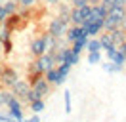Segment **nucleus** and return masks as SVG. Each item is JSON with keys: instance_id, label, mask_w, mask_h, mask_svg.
Listing matches in <instances>:
<instances>
[{"instance_id": "1", "label": "nucleus", "mask_w": 126, "mask_h": 122, "mask_svg": "<svg viewBox=\"0 0 126 122\" xmlns=\"http://www.w3.org/2000/svg\"><path fill=\"white\" fill-rule=\"evenodd\" d=\"M17 78H19V76H17V71L14 67H10V65H2V71H0V88L10 90V88L16 84Z\"/></svg>"}, {"instance_id": "2", "label": "nucleus", "mask_w": 126, "mask_h": 122, "mask_svg": "<svg viewBox=\"0 0 126 122\" xmlns=\"http://www.w3.org/2000/svg\"><path fill=\"white\" fill-rule=\"evenodd\" d=\"M6 107H8V116H12V118H17V120H23V103L19 101V99L12 93L8 97V101H6Z\"/></svg>"}, {"instance_id": "3", "label": "nucleus", "mask_w": 126, "mask_h": 122, "mask_svg": "<svg viewBox=\"0 0 126 122\" xmlns=\"http://www.w3.org/2000/svg\"><path fill=\"white\" fill-rule=\"evenodd\" d=\"M69 25H71V23L63 21L61 17L57 15V17H54L52 21L48 23V32H50V34H54L55 38H63V36H65V30H67Z\"/></svg>"}, {"instance_id": "4", "label": "nucleus", "mask_w": 126, "mask_h": 122, "mask_svg": "<svg viewBox=\"0 0 126 122\" xmlns=\"http://www.w3.org/2000/svg\"><path fill=\"white\" fill-rule=\"evenodd\" d=\"M90 4H84V6H79V8H71V14H69V21L71 25H80L90 14Z\"/></svg>"}, {"instance_id": "5", "label": "nucleus", "mask_w": 126, "mask_h": 122, "mask_svg": "<svg viewBox=\"0 0 126 122\" xmlns=\"http://www.w3.org/2000/svg\"><path fill=\"white\" fill-rule=\"evenodd\" d=\"M46 36H48V32H42L40 36L32 38V42H31V53H32V57H40V55L48 50V46H46Z\"/></svg>"}, {"instance_id": "6", "label": "nucleus", "mask_w": 126, "mask_h": 122, "mask_svg": "<svg viewBox=\"0 0 126 122\" xmlns=\"http://www.w3.org/2000/svg\"><path fill=\"white\" fill-rule=\"evenodd\" d=\"M31 88L38 93V97H46L48 93H50V90H52V84L48 82L44 76H40V78H36V80L31 84Z\"/></svg>"}, {"instance_id": "7", "label": "nucleus", "mask_w": 126, "mask_h": 122, "mask_svg": "<svg viewBox=\"0 0 126 122\" xmlns=\"http://www.w3.org/2000/svg\"><path fill=\"white\" fill-rule=\"evenodd\" d=\"M29 88H31V86H29V82H27V80H19V78H17L16 84L10 88V92H12V93H14L19 101H21V99H23V95L29 92Z\"/></svg>"}, {"instance_id": "8", "label": "nucleus", "mask_w": 126, "mask_h": 122, "mask_svg": "<svg viewBox=\"0 0 126 122\" xmlns=\"http://www.w3.org/2000/svg\"><path fill=\"white\" fill-rule=\"evenodd\" d=\"M71 63H67V61H61V63H57L55 65V73H57V86H61L65 80H67V75H69V71H71Z\"/></svg>"}, {"instance_id": "9", "label": "nucleus", "mask_w": 126, "mask_h": 122, "mask_svg": "<svg viewBox=\"0 0 126 122\" xmlns=\"http://www.w3.org/2000/svg\"><path fill=\"white\" fill-rule=\"evenodd\" d=\"M82 30H84V29H82L80 25H69L67 30H65V42H67V44H73V42L80 36Z\"/></svg>"}, {"instance_id": "10", "label": "nucleus", "mask_w": 126, "mask_h": 122, "mask_svg": "<svg viewBox=\"0 0 126 122\" xmlns=\"http://www.w3.org/2000/svg\"><path fill=\"white\" fill-rule=\"evenodd\" d=\"M88 38H90V36H88L86 32L82 30V32H80V36H79V38H77V40H75V42L71 44V50H73L75 53H79V55H80V53H82V50L86 48V42H88Z\"/></svg>"}, {"instance_id": "11", "label": "nucleus", "mask_w": 126, "mask_h": 122, "mask_svg": "<svg viewBox=\"0 0 126 122\" xmlns=\"http://www.w3.org/2000/svg\"><path fill=\"white\" fill-rule=\"evenodd\" d=\"M82 29H84V32H86L88 36H97V34H99V32L103 30V21H94V23H88V25H84Z\"/></svg>"}, {"instance_id": "12", "label": "nucleus", "mask_w": 126, "mask_h": 122, "mask_svg": "<svg viewBox=\"0 0 126 122\" xmlns=\"http://www.w3.org/2000/svg\"><path fill=\"white\" fill-rule=\"evenodd\" d=\"M109 34H111V40H113V44H115V46L122 44V42L126 40V30L120 29V27H117V29H111Z\"/></svg>"}, {"instance_id": "13", "label": "nucleus", "mask_w": 126, "mask_h": 122, "mask_svg": "<svg viewBox=\"0 0 126 122\" xmlns=\"http://www.w3.org/2000/svg\"><path fill=\"white\" fill-rule=\"evenodd\" d=\"M84 50H86V52H101V44H99L97 36H90V38H88Z\"/></svg>"}, {"instance_id": "14", "label": "nucleus", "mask_w": 126, "mask_h": 122, "mask_svg": "<svg viewBox=\"0 0 126 122\" xmlns=\"http://www.w3.org/2000/svg\"><path fill=\"white\" fill-rule=\"evenodd\" d=\"M34 73L44 75V67H42V63H40L38 57H34V59L31 61V65H29V75H34Z\"/></svg>"}, {"instance_id": "15", "label": "nucleus", "mask_w": 126, "mask_h": 122, "mask_svg": "<svg viewBox=\"0 0 126 122\" xmlns=\"http://www.w3.org/2000/svg\"><path fill=\"white\" fill-rule=\"evenodd\" d=\"M29 107H31L32 113H36V114L42 113V111H44V107H46V105H44V97H36V99H32L31 103H29Z\"/></svg>"}, {"instance_id": "16", "label": "nucleus", "mask_w": 126, "mask_h": 122, "mask_svg": "<svg viewBox=\"0 0 126 122\" xmlns=\"http://www.w3.org/2000/svg\"><path fill=\"white\" fill-rule=\"evenodd\" d=\"M17 8H19V4H17L16 0H8V2H4V4H2V10H4V14H6V15L16 14Z\"/></svg>"}, {"instance_id": "17", "label": "nucleus", "mask_w": 126, "mask_h": 122, "mask_svg": "<svg viewBox=\"0 0 126 122\" xmlns=\"http://www.w3.org/2000/svg\"><path fill=\"white\" fill-rule=\"evenodd\" d=\"M69 14H71V4L65 2V0H63V4H61V2H57V15L69 17Z\"/></svg>"}, {"instance_id": "18", "label": "nucleus", "mask_w": 126, "mask_h": 122, "mask_svg": "<svg viewBox=\"0 0 126 122\" xmlns=\"http://www.w3.org/2000/svg\"><path fill=\"white\" fill-rule=\"evenodd\" d=\"M88 65H99L101 63V52H88Z\"/></svg>"}, {"instance_id": "19", "label": "nucleus", "mask_w": 126, "mask_h": 122, "mask_svg": "<svg viewBox=\"0 0 126 122\" xmlns=\"http://www.w3.org/2000/svg\"><path fill=\"white\" fill-rule=\"evenodd\" d=\"M111 61H113L115 65H122V67H124V63H126V57L122 55V52H120V50H117V52H115V55L111 57Z\"/></svg>"}, {"instance_id": "20", "label": "nucleus", "mask_w": 126, "mask_h": 122, "mask_svg": "<svg viewBox=\"0 0 126 122\" xmlns=\"http://www.w3.org/2000/svg\"><path fill=\"white\" fill-rule=\"evenodd\" d=\"M2 52L6 53V55H10L12 53V50H14V44H12V38H2Z\"/></svg>"}, {"instance_id": "21", "label": "nucleus", "mask_w": 126, "mask_h": 122, "mask_svg": "<svg viewBox=\"0 0 126 122\" xmlns=\"http://www.w3.org/2000/svg\"><path fill=\"white\" fill-rule=\"evenodd\" d=\"M63 103H65V113L69 114L71 113V92L65 90V93H63Z\"/></svg>"}, {"instance_id": "22", "label": "nucleus", "mask_w": 126, "mask_h": 122, "mask_svg": "<svg viewBox=\"0 0 126 122\" xmlns=\"http://www.w3.org/2000/svg\"><path fill=\"white\" fill-rule=\"evenodd\" d=\"M109 10L113 8H126V0H109V2H105Z\"/></svg>"}, {"instance_id": "23", "label": "nucleus", "mask_w": 126, "mask_h": 122, "mask_svg": "<svg viewBox=\"0 0 126 122\" xmlns=\"http://www.w3.org/2000/svg\"><path fill=\"white\" fill-rule=\"evenodd\" d=\"M103 50H105V55H107V57H109V59H111V57L115 55V52H117L118 48H117V46H115V44H109V46H107V48H103Z\"/></svg>"}, {"instance_id": "24", "label": "nucleus", "mask_w": 126, "mask_h": 122, "mask_svg": "<svg viewBox=\"0 0 126 122\" xmlns=\"http://www.w3.org/2000/svg\"><path fill=\"white\" fill-rule=\"evenodd\" d=\"M17 4L21 8H32L34 4H36V0H17Z\"/></svg>"}, {"instance_id": "25", "label": "nucleus", "mask_w": 126, "mask_h": 122, "mask_svg": "<svg viewBox=\"0 0 126 122\" xmlns=\"http://www.w3.org/2000/svg\"><path fill=\"white\" fill-rule=\"evenodd\" d=\"M79 59H80V55L79 53H75L71 50V55H69V61H67V63H71V65H77V63H79Z\"/></svg>"}, {"instance_id": "26", "label": "nucleus", "mask_w": 126, "mask_h": 122, "mask_svg": "<svg viewBox=\"0 0 126 122\" xmlns=\"http://www.w3.org/2000/svg\"><path fill=\"white\" fill-rule=\"evenodd\" d=\"M69 4H71V8H79V6L88 4V0H69Z\"/></svg>"}, {"instance_id": "27", "label": "nucleus", "mask_w": 126, "mask_h": 122, "mask_svg": "<svg viewBox=\"0 0 126 122\" xmlns=\"http://www.w3.org/2000/svg\"><path fill=\"white\" fill-rule=\"evenodd\" d=\"M23 122H40V118H38V114L34 113L31 118H23Z\"/></svg>"}, {"instance_id": "28", "label": "nucleus", "mask_w": 126, "mask_h": 122, "mask_svg": "<svg viewBox=\"0 0 126 122\" xmlns=\"http://www.w3.org/2000/svg\"><path fill=\"white\" fill-rule=\"evenodd\" d=\"M101 69H103V71H107V73H111V59L105 61V63H101Z\"/></svg>"}, {"instance_id": "29", "label": "nucleus", "mask_w": 126, "mask_h": 122, "mask_svg": "<svg viewBox=\"0 0 126 122\" xmlns=\"http://www.w3.org/2000/svg\"><path fill=\"white\" fill-rule=\"evenodd\" d=\"M117 48H118V50H120V52H122V55H124V57H126V40H124V42H122V44H118Z\"/></svg>"}, {"instance_id": "30", "label": "nucleus", "mask_w": 126, "mask_h": 122, "mask_svg": "<svg viewBox=\"0 0 126 122\" xmlns=\"http://www.w3.org/2000/svg\"><path fill=\"white\" fill-rule=\"evenodd\" d=\"M57 2H61V0H46L48 6H57Z\"/></svg>"}, {"instance_id": "31", "label": "nucleus", "mask_w": 126, "mask_h": 122, "mask_svg": "<svg viewBox=\"0 0 126 122\" xmlns=\"http://www.w3.org/2000/svg\"><path fill=\"white\" fill-rule=\"evenodd\" d=\"M6 122H23V120H17V118H12V116H8V118H6Z\"/></svg>"}, {"instance_id": "32", "label": "nucleus", "mask_w": 126, "mask_h": 122, "mask_svg": "<svg viewBox=\"0 0 126 122\" xmlns=\"http://www.w3.org/2000/svg\"><path fill=\"white\" fill-rule=\"evenodd\" d=\"M99 2H101V0H88V4H90V6H94V4H99Z\"/></svg>"}, {"instance_id": "33", "label": "nucleus", "mask_w": 126, "mask_h": 122, "mask_svg": "<svg viewBox=\"0 0 126 122\" xmlns=\"http://www.w3.org/2000/svg\"><path fill=\"white\" fill-rule=\"evenodd\" d=\"M120 29H124V30H126V17L122 19V21H120Z\"/></svg>"}, {"instance_id": "34", "label": "nucleus", "mask_w": 126, "mask_h": 122, "mask_svg": "<svg viewBox=\"0 0 126 122\" xmlns=\"http://www.w3.org/2000/svg\"><path fill=\"white\" fill-rule=\"evenodd\" d=\"M4 105V95H2V88H0V107Z\"/></svg>"}, {"instance_id": "35", "label": "nucleus", "mask_w": 126, "mask_h": 122, "mask_svg": "<svg viewBox=\"0 0 126 122\" xmlns=\"http://www.w3.org/2000/svg\"><path fill=\"white\" fill-rule=\"evenodd\" d=\"M6 118H8V114H0V122H6Z\"/></svg>"}, {"instance_id": "36", "label": "nucleus", "mask_w": 126, "mask_h": 122, "mask_svg": "<svg viewBox=\"0 0 126 122\" xmlns=\"http://www.w3.org/2000/svg\"><path fill=\"white\" fill-rule=\"evenodd\" d=\"M0 61H2V50H0Z\"/></svg>"}, {"instance_id": "37", "label": "nucleus", "mask_w": 126, "mask_h": 122, "mask_svg": "<svg viewBox=\"0 0 126 122\" xmlns=\"http://www.w3.org/2000/svg\"><path fill=\"white\" fill-rule=\"evenodd\" d=\"M0 71H2V61H0Z\"/></svg>"}, {"instance_id": "38", "label": "nucleus", "mask_w": 126, "mask_h": 122, "mask_svg": "<svg viewBox=\"0 0 126 122\" xmlns=\"http://www.w3.org/2000/svg\"><path fill=\"white\" fill-rule=\"evenodd\" d=\"M101 2H109V0H101Z\"/></svg>"}, {"instance_id": "39", "label": "nucleus", "mask_w": 126, "mask_h": 122, "mask_svg": "<svg viewBox=\"0 0 126 122\" xmlns=\"http://www.w3.org/2000/svg\"><path fill=\"white\" fill-rule=\"evenodd\" d=\"M65 2H69V0H65Z\"/></svg>"}, {"instance_id": "40", "label": "nucleus", "mask_w": 126, "mask_h": 122, "mask_svg": "<svg viewBox=\"0 0 126 122\" xmlns=\"http://www.w3.org/2000/svg\"><path fill=\"white\" fill-rule=\"evenodd\" d=\"M16 2H17V0H16Z\"/></svg>"}]
</instances>
